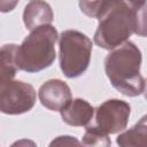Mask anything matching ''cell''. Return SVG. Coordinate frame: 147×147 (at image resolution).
<instances>
[{
    "instance_id": "12",
    "label": "cell",
    "mask_w": 147,
    "mask_h": 147,
    "mask_svg": "<svg viewBox=\"0 0 147 147\" xmlns=\"http://www.w3.org/2000/svg\"><path fill=\"white\" fill-rule=\"evenodd\" d=\"M86 131L83 136L82 144L85 146H110L111 141L108 134H103L91 126H85Z\"/></svg>"
},
{
    "instance_id": "8",
    "label": "cell",
    "mask_w": 147,
    "mask_h": 147,
    "mask_svg": "<svg viewBox=\"0 0 147 147\" xmlns=\"http://www.w3.org/2000/svg\"><path fill=\"white\" fill-rule=\"evenodd\" d=\"M62 121L71 126H86L94 114V108L92 105L82 99L76 98L71 99L61 110H60Z\"/></svg>"
},
{
    "instance_id": "6",
    "label": "cell",
    "mask_w": 147,
    "mask_h": 147,
    "mask_svg": "<svg viewBox=\"0 0 147 147\" xmlns=\"http://www.w3.org/2000/svg\"><path fill=\"white\" fill-rule=\"evenodd\" d=\"M36 98L32 85L13 79L0 88V111L7 115L30 111L36 103Z\"/></svg>"
},
{
    "instance_id": "16",
    "label": "cell",
    "mask_w": 147,
    "mask_h": 147,
    "mask_svg": "<svg viewBox=\"0 0 147 147\" xmlns=\"http://www.w3.org/2000/svg\"><path fill=\"white\" fill-rule=\"evenodd\" d=\"M136 10H142L146 8V0H124Z\"/></svg>"
},
{
    "instance_id": "13",
    "label": "cell",
    "mask_w": 147,
    "mask_h": 147,
    "mask_svg": "<svg viewBox=\"0 0 147 147\" xmlns=\"http://www.w3.org/2000/svg\"><path fill=\"white\" fill-rule=\"evenodd\" d=\"M105 5V0H79V8L88 17L98 18Z\"/></svg>"
},
{
    "instance_id": "7",
    "label": "cell",
    "mask_w": 147,
    "mask_h": 147,
    "mask_svg": "<svg viewBox=\"0 0 147 147\" xmlns=\"http://www.w3.org/2000/svg\"><path fill=\"white\" fill-rule=\"evenodd\" d=\"M38 98L47 109L60 111L71 100V90L61 79H49L40 86Z\"/></svg>"
},
{
    "instance_id": "9",
    "label": "cell",
    "mask_w": 147,
    "mask_h": 147,
    "mask_svg": "<svg viewBox=\"0 0 147 147\" xmlns=\"http://www.w3.org/2000/svg\"><path fill=\"white\" fill-rule=\"evenodd\" d=\"M53 18V9L45 0L29 1L23 11V22L29 30H33L40 25L51 24Z\"/></svg>"
},
{
    "instance_id": "10",
    "label": "cell",
    "mask_w": 147,
    "mask_h": 147,
    "mask_svg": "<svg viewBox=\"0 0 147 147\" xmlns=\"http://www.w3.org/2000/svg\"><path fill=\"white\" fill-rule=\"evenodd\" d=\"M18 46L6 44L0 47V88L13 80L18 70L16 64V53Z\"/></svg>"
},
{
    "instance_id": "5",
    "label": "cell",
    "mask_w": 147,
    "mask_h": 147,
    "mask_svg": "<svg viewBox=\"0 0 147 147\" xmlns=\"http://www.w3.org/2000/svg\"><path fill=\"white\" fill-rule=\"evenodd\" d=\"M131 107L119 99H109L94 109L93 117L86 126L103 134H114L123 131L127 126Z\"/></svg>"
},
{
    "instance_id": "2",
    "label": "cell",
    "mask_w": 147,
    "mask_h": 147,
    "mask_svg": "<svg viewBox=\"0 0 147 147\" xmlns=\"http://www.w3.org/2000/svg\"><path fill=\"white\" fill-rule=\"evenodd\" d=\"M141 52L132 41L110 49L105 59V71L110 84L125 96H138L144 93L146 80L140 74Z\"/></svg>"
},
{
    "instance_id": "15",
    "label": "cell",
    "mask_w": 147,
    "mask_h": 147,
    "mask_svg": "<svg viewBox=\"0 0 147 147\" xmlns=\"http://www.w3.org/2000/svg\"><path fill=\"white\" fill-rule=\"evenodd\" d=\"M20 0H0V13H9L18 5Z\"/></svg>"
},
{
    "instance_id": "4",
    "label": "cell",
    "mask_w": 147,
    "mask_h": 147,
    "mask_svg": "<svg viewBox=\"0 0 147 147\" xmlns=\"http://www.w3.org/2000/svg\"><path fill=\"white\" fill-rule=\"evenodd\" d=\"M92 40L77 30H65L60 36V68L68 78L82 76L88 68L92 54Z\"/></svg>"
},
{
    "instance_id": "11",
    "label": "cell",
    "mask_w": 147,
    "mask_h": 147,
    "mask_svg": "<svg viewBox=\"0 0 147 147\" xmlns=\"http://www.w3.org/2000/svg\"><path fill=\"white\" fill-rule=\"evenodd\" d=\"M147 139V124H146V116H144L134 126L121 133L116 142L122 147L129 146H146Z\"/></svg>"
},
{
    "instance_id": "3",
    "label": "cell",
    "mask_w": 147,
    "mask_h": 147,
    "mask_svg": "<svg viewBox=\"0 0 147 147\" xmlns=\"http://www.w3.org/2000/svg\"><path fill=\"white\" fill-rule=\"evenodd\" d=\"M56 40L57 31L51 24L40 25L31 30L17 48V68L33 74L51 67L56 57Z\"/></svg>"
},
{
    "instance_id": "14",
    "label": "cell",
    "mask_w": 147,
    "mask_h": 147,
    "mask_svg": "<svg viewBox=\"0 0 147 147\" xmlns=\"http://www.w3.org/2000/svg\"><path fill=\"white\" fill-rule=\"evenodd\" d=\"M54 145H80L79 141H77L75 139V137H70V136H61V137H57V139L53 140L51 142V146H54Z\"/></svg>"
},
{
    "instance_id": "1",
    "label": "cell",
    "mask_w": 147,
    "mask_h": 147,
    "mask_svg": "<svg viewBox=\"0 0 147 147\" xmlns=\"http://www.w3.org/2000/svg\"><path fill=\"white\" fill-rule=\"evenodd\" d=\"M98 20L94 42L108 51L122 45L132 33L146 34L145 9L136 10L124 0H105Z\"/></svg>"
}]
</instances>
